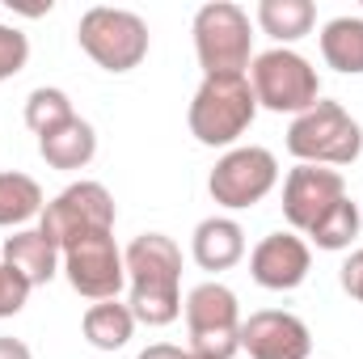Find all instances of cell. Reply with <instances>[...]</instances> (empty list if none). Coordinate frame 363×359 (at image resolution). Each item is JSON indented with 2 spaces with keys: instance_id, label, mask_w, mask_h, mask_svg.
<instances>
[{
  "instance_id": "8",
  "label": "cell",
  "mask_w": 363,
  "mask_h": 359,
  "mask_svg": "<svg viewBox=\"0 0 363 359\" xmlns=\"http://www.w3.org/2000/svg\"><path fill=\"white\" fill-rule=\"evenodd\" d=\"M38 228L60 245V254L68 245H77L81 237L93 233H114V199L101 182H72L68 190H60L47 207Z\"/></svg>"
},
{
  "instance_id": "15",
  "label": "cell",
  "mask_w": 363,
  "mask_h": 359,
  "mask_svg": "<svg viewBox=\"0 0 363 359\" xmlns=\"http://www.w3.org/2000/svg\"><path fill=\"white\" fill-rule=\"evenodd\" d=\"M190 250H194V263L203 270H228L245 258V233H241L237 220L211 216V220H203V224L194 228Z\"/></svg>"
},
{
  "instance_id": "12",
  "label": "cell",
  "mask_w": 363,
  "mask_h": 359,
  "mask_svg": "<svg viewBox=\"0 0 363 359\" xmlns=\"http://www.w3.org/2000/svg\"><path fill=\"white\" fill-rule=\"evenodd\" d=\"M241 347L250 351V359H308L313 338L300 317L262 309L250 321H241Z\"/></svg>"
},
{
  "instance_id": "2",
  "label": "cell",
  "mask_w": 363,
  "mask_h": 359,
  "mask_svg": "<svg viewBox=\"0 0 363 359\" xmlns=\"http://www.w3.org/2000/svg\"><path fill=\"white\" fill-rule=\"evenodd\" d=\"M287 153L300 165H351L363 153V127L338 101H317L287 127Z\"/></svg>"
},
{
  "instance_id": "9",
  "label": "cell",
  "mask_w": 363,
  "mask_h": 359,
  "mask_svg": "<svg viewBox=\"0 0 363 359\" xmlns=\"http://www.w3.org/2000/svg\"><path fill=\"white\" fill-rule=\"evenodd\" d=\"M274 182H279V161H274V153L250 144V148H233V153H224V157L216 161V170H211V178H207V190H211V199H216L220 207L241 211V207L262 203L274 190Z\"/></svg>"
},
{
  "instance_id": "19",
  "label": "cell",
  "mask_w": 363,
  "mask_h": 359,
  "mask_svg": "<svg viewBox=\"0 0 363 359\" xmlns=\"http://www.w3.org/2000/svg\"><path fill=\"white\" fill-rule=\"evenodd\" d=\"M317 9L313 0H262L258 4V26L271 34L274 43H296L313 30Z\"/></svg>"
},
{
  "instance_id": "26",
  "label": "cell",
  "mask_w": 363,
  "mask_h": 359,
  "mask_svg": "<svg viewBox=\"0 0 363 359\" xmlns=\"http://www.w3.org/2000/svg\"><path fill=\"white\" fill-rule=\"evenodd\" d=\"M135 359H194V355H190V351H182V347H169V343H157V347L140 351Z\"/></svg>"
},
{
  "instance_id": "13",
  "label": "cell",
  "mask_w": 363,
  "mask_h": 359,
  "mask_svg": "<svg viewBox=\"0 0 363 359\" xmlns=\"http://www.w3.org/2000/svg\"><path fill=\"white\" fill-rule=\"evenodd\" d=\"M308 245L296 237V233H271L254 245L250 254V275L271 287V292H291L308 279Z\"/></svg>"
},
{
  "instance_id": "4",
  "label": "cell",
  "mask_w": 363,
  "mask_h": 359,
  "mask_svg": "<svg viewBox=\"0 0 363 359\" xmlns=\"http://www.w3.org/2000/svg\"><path fill=\"white\" fill-rule=\"evenodd\" d=\"M250 13L228 0H211L194 13V51L203 77H245L250 68Z\"/></svg>"
},
{
  "instance_id": "23",
  "label": "cell",
  "mask_w": 363,
  "mask_h": 359,
  "mask_svg": "<svg viewBox=\"0 0 363 359\" xmlns=\"http://www.w3.org/2000/svg\"><path fill=\"white\" fill-rule=\"evenodd\" d=\"M30 60V38L17 26H0V81L17 77Z\"/></svg>"
},
{
  "instance_id": "10",
  "label": "cell",
  "mask_w": 363,
  "mask_h": 359,
  "mask_svg": "<svg viewBox=\"0 0 363 359\" xmlns=\"http://www.w3.org/2000/svg\"><path fill=\"white\" fill-rule=\"evenodd\" d=\"M64 275H68L72 292H81L89 300H118V292L127 283V263L110 233H93L64 250Z\"/></svg>"
},
{
  "instance_id": "14",
  "label": "cell",
  "mask_w": 363,
  "mask_h": 359,
  "mask_svg": "<svg viewBox=\"0 0 363 359\" xmlns=\"http://www.w3.org/2000/svg\"><path fill=\"white\" fill-rule=\"evenodd\" d=\"M60 245L43 233V228H21L13 237H4V267L17 270L30 287L38 283H51L55 270H60Z\"/></svg>"
},
{
  "instance_id": "11",
  "label": "cell",
  "mask_w": 363,
  "mask_h": 359,
  "mask_svg": "<svg viewBox=\"0 0 363 359\" xmlns=\"http://www.w3.org/2000/svg\"><path fill=\"white\" fill-rule=\"evenodd\" d=\"M342 199H347V182L338 170L325 165H296L283 182V216L300 233H313Z\"/></svg>"
},
{
  "instance_id": "24",
  "label": "cell",
  "mask_w": 363,
  "mask_h": 359,
  "mask_svg": "<svg viewBox=\"0 0 363 359\" xmlns=\"http://www.w3.org/2000/svg\"><path fill=\"white\" fill-rule=\"evenodd\" d=\"M26 300H30V283L0 263V317H17L26 309Z\"/></svg>"
},
{
  "instance_id": "18",
  "label": "cell",
  "mask_w": 363,
  "mask_h": 359,
  "mask_svg": "<svg viewBox=\"0 0 363 359\" xmlns=\"http://www.w3.org/2000/svg\"><path fill=\"white\" fill-rule=\"evenodd\" d=\"M131 334H135V313H131V304L97 300V304L85 309V338H89L97 351H118V347H127Z\"/></svg>"
},
{
  "instance_id": "1",
  "label": "cell",
  "mask_w": 363,
  "mask_h": 359,
  "mask_svg": "<svg viewBox=\"0 0 363 359\" xmlns=\"http://www.w3.org/2000/svg\"><path fill=\"white\" fill-rule=\"evenodd\" d=\"M131 313L144 326H169L182 313V250L165 233H140L127 254Z\"/></svg>"
},
{
  "instance_id": "25",
  "label": "cell",
  "mask_w": 363,
  "mask_h": 359,
  "mask_svg": "<svg viewBox=\"0 0 363 359\" xmlns=\"http://www.w3.org/2000/svg\"><path fill=\"white\" fill-rule=\"evenodd\" d=\"M338 283H342V292H347V296L363 300V250H355V254L342 263V270H338Z\"/></svg>"
},
{
  "instance_id": "6",
  "label": "cell",
  "mask_w": 363,
  "mask_h": 359,
  "mask_svg": "<svg viewBox=\"0 0 363 359\" xmlns=\"http://www.w3.org/2000/svg\"><path fill=\"white\" fill-rule=\"evenodd\" d=\"M250 89L258 97V106H267L274 114H304L321 101V81H317V68L287 51V47H274L262 51L250 68Z\"/></svg>"
},
{
  "instance_id": "20",
  "label": "cell",
  "mask_w": 363,
  "mask_h": 359,
  "mask_svg": "<svg viewBox=\"0 0 363 359\" xmlns=\"http://www.w3.org/2000/svg\"><path fill=\"white\" fill-rule=\"evenodd\" d=\"M43 186L26 174H0V228L26 224L34 216H43Z\"/></svg>"
},
{
  "instance_id": "27",
  "label": "cell",
  "mask_w": 363,
  "mask_h": 359,
  "mask_svg": "<svg viewBox=\"0 0 363 359\" xmlns=\"http://www.w3.org/2000/svg\"><path fill=\"white\" fill-rule=\"evenodd\" d=\"M0 359H34L21 338H0Z\"/></svg>"
},
{
  "instance_id": "5",
  "label": "cell",
  "mask_w": 363,
  "mask_h": 359,
  "mask_svg": "<svg viewBox=\"0 0 363 359\" xmlns=\"http://www.w3.org/2000/svg\"><path fill=\"white\" fill-rule=\"evenodd\" d=\"M77 38L85 55L106 72H131L148 55V26L131 9H106V4L89 9L77 26Z\"/></svg>"
},
{
  "instance_id": "17",
  "label": "cell",
  "mask_w": 363,
  "mask_h": 359,
  "mask_svg": "<svg viewBox=\"0 0 363 359\" xmlns=\"http://www.w3.org/2000/svg\"><path fill=\"white\" fill-rule=\"evenodd\" d=\"M321 55L334 72L363 77V17H334L321 30Z\"/></svg>"
},
{
  "instance_id": "21",
  "label": "cell",
  "mask_w": 363,
  "mask_h": 359,
  "mask_svg": "<svg viewBox=\"0 0 363 359\" xmlns=\"http://www.w3.org/2000/svg\"><path fill=\"white\" fill-rule=\"evenodd\" d=\"M68 118H77V110H72V101H68L64 89H34L30 93V101H26V127L34 136H47V131L64 127Z\"/></svg>"
},
{
  "instance_id": "16",
  "label": "cell",
  "mask_w": 363,
  "mask_h": 359,
  "mask_svg": "<svg viewBox=\"0 0 363 359\" xmlns=\"http://www.w3.org/2000/svg\"><path fill=\"white\" fill-rule=\"evenodd\" d=\"M38 153L51 170H85L97 153V131L85 118H68L64 127L38 136Z\"/></svg>"
},
{
  "instance_id": "7",
  "label": "cell",
  "mask_w": 363,
  "mask_h": 359,
  "mask_svg": "<svg viewBox=\"0 0 363 359\" xmlns=\"http://www.w3.org/2000/svg\"><path fill=\"white\" fill-rule=\"evenodd\" d=\"M186 326L194 359H233L241 351V309L224 283H199L186 296Z\"/></svg>"
},
{
  "instance_id": "3",
  "label": "cell",
  "mask_w": 363,
  "mask_h": 359,
  "mask_svg": "<svg viewBox=\"0 0 363 359\" xmlns=\"http://www.w3.org/2000/svg\"><path fill=\"white\" fill-rule=\"evenodd\" d=\"M258 114V97L245 77H203V85L190 101V136L207 148H224Z\"/></svg>"
},
{
  "instance_id": "22",
  "label": "cell",
  "mask_w": 363,
  "mask_h": 359,
  "mask_svg": "<svg viewBox=\"0 0 363 359\" xmlns=\"http://www.w3.org/2000/svg\"><path fill=\"white\" fill-rule=\"evenodd\" d=\"M308 237H313L321 250H347V245L359 237V207H355L351 199H342V203H338V207H334V211L308 233Z\"/></svg>"
}]
</instances>
